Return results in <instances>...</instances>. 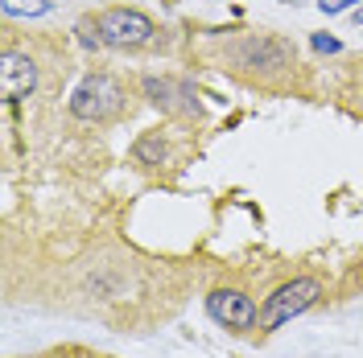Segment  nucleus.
<instances>
[{
	"label": "nucleus",
	"mask_w": 363,
	"mask_h": 358,
	"mask_svg": "<svg viewBox=\"0 0 363 358\" xmlns=\"http://www.w3.org/2000/svg\"><path fill=\"white\" fill-rule=\"evenodd\" d=\"M318 296H322V280H314V276H294V280H285V284L272 289V296L264 301V309H260V330H281L285 321H294V317H301L306 309H314Z\"/></svg>",
	"instance_id": "nucleus-1"
},
{
	"label": "nucleus",
	"mask_w": 363,
	"mask_h": 358,
	"mask_svg": "<svg viewBox=\"0 0 363 358\" xmlns=\"http://www.w3.org/2000/svg\"><path fill=\"white\" fill-rule=\"evenodd\" d=\"M124 108V87L112 74H87L70 95V115L83 124H104Z\"/></svg>",
	"instance_id": "nucleus-2"
},
{
	"label": "nucleus",
	"mask_w": 363,
	"mask_h": 358,
	"mask_svg": "<svg viewBox=\"0 0 363 358\" xmlns=\"http://www.w3.org/2000/svg\"><path fill=\"white\" fill-rule=\"evenodd\" d=\"M91 21H95L99 42L112 45V50H140V45L153 42V33H157V25L149 21L140 8H104Z\"/></svg>",
	"instance_id": "nucleus-3"
},
{
	"label": "nucleus",
	"mask_w": 363,
	"mask_h": 358,
	"mask_svg": "<svg viewBox=\"0 0 363 358\" xmlns=\"http://www.w3.org/2000/svg\"><path fill=\"white\" fill-rule=\"evenodd\" d=\"M140 87H145V95H149V103L161 108V112H169V115H199V91H194L190 79L149 74Z\"/></svg>",
	"instance_id": "nucleus-4"
},
{
	"label": "nucleus",
	"mask_w": 363,
	"mask_h": 358,
	"mask_svg": "<svg viewBox=\"0 0 363 358\" xmlns=\"http://www.w3.org/2000/svg\"><path fill=\"white\" fill-rule=\"evenodd\" d=\"M206 313L215 317L219 325H227V330H240V334L260 325L256 301H252L248 292H240V289H215L211 296H206Z\"/></svg>",
	"instance_id": "nucleus-5"
},
{
	"label": "nucleus",
	"mask_w": 363,
	"mask_h": 358,
	"mask_svg": "<svg viewBox=\"0 0 363 358\" xmlns=\"http://www.w3.org/2000/svg\"><path fill=\"white\" fill-rule=\"evenodd\" d=\"M235 62L244 70H264V74H277L294 62V50L281 42V37H264V33H252L235 45Z\"/></svg>",
	"instance_id": "nucleus-6"
},
{
	"label": "nucleus",
	"mask_w": 363,
	"mask_h": 358,
	"mask_svg": "<svg viewBox=\"0 0 363 358\" xmlns=\"http://www.w3.org/2000/svg\"><path fill=\"white\" fill-rule=\"evenodd\" d=\"M0 87H4L9 103H21L25 95L38 87V62L29 54H21V50H9L0 58Z\"/></svg>",
	"instance_id": "nucleus-7"
},
{
	"label": "nucleus",
	"mask_w": 363,
	"mask_h": 358,
	"mask_svg": "<svg viewBox=\"0 0 363 358\" xmlns=\"http://www.w3.org/2000/svg\"><path fill=\"white\" fill-rule=\"evenodd\" d=\"M133 161L140 165V169H157V165H165V161H169V140H165L161 132H145L133 144Z\"/></svg>",
	"instance_id": "nucleus-8"
},
{
	"label": "nucleus",
	"mask_w": 363,
	"mask_h": 358,
	"mask_svg": "<svg viewBox=\"0 0 363 358\" xmlns=\"http://www.w3.org/2000/svg\"><path fill=\"white\" fill-rule=\"evenodd\" d=\"M4 17H42L50 8V0H0Z\"/></svg>",
	"instance_id": "nucleus-9"
},
{
	"label": "nucleus",
	"mask_w": 363,
	"mask_h": 358,
	"mask_svg": "<svg viewBox=\"0 0 363 358\" xmlns=\"http://www.w3.org/2000/svg\"><path fill=\"white\" fill-rule=\"evenodd\" d=\"M310 45H314L318 54H339V37H326V33H314Z\"/></svg>",
	"instance_id": "nucleus-10"
},
{
	"label": "nucleus",
	"mask_w": 363,
	"mask_h": 358,
	"mask_svg": "<svg viewBox=\"0 0 363 358\" xmlns=\"http://www.w3.org/2000/svg\"><path fill=\"white\" fill-rule=\"evenodd\" d=\"M351 4H359V0H318V8H322L326 17H335V13H342V8H351Z\"/></svg>",
	"instance_id": "nucleus-11"
}]
</instances>
